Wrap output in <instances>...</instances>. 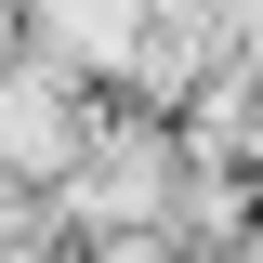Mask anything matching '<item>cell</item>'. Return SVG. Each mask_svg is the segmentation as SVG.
Wrapping results in <instances>:
<instances>
[{
	"mask_svg": "<svg viewBox=\"0 0 263 263\" xmlns=\"http://www.w3.org/2000/svg\"><path fill=\"white\" fill-rule=\"evenodd\" d=\"M79 132H92V105H79V79H66L53 53H13L0 66V171L53 184V171L79 158Z\"/></svg>",
	"mask_w": 263,
	"mask_h": 263,
	"instance_id": "cell-1",
	"label": "cell"
}]
</instances>
